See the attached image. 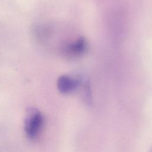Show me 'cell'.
<instances>
[{"label": "cell", "mask_w": 152, "mask_h": 152, "mask_svg": "<svg viewBox=\"0 0 152 152\" xmlns=\"http://www.w3.org/2000/svg\"><path fill=\"white\" fill-rule=\"evenodd\" d=\"M44 122V117L40 111L35 108L28 109L24 124L26 137L31 141L37 140L41 135Z\"/></svg>", "instance_id": "1"}, {"label": "cell", "mask_w": 152, "mask_h": 152, "mask_svg": "<svg viewBox=\"0 0 152 152\" xmlns=\"http://www.w3.org/2000/svg\"><path fill=\"white\" fill-rule=\"evenodd\" d=\"M87 48L86 40L84 37H80L72 43L65 48V53L70 57H78L86 52Z\"/></svg>", "instance_id": "3"}, {"label": "cell", "mask_w": 152, "mask_h": 152, "mask_svg": "<svg viewBox=\"0 0 152 152\" xmlns=\"http://www.w3.org/2000/svg\"><path fill=\"white\" fill-rule=\"evenodd\" d=\"M81 81L82 78L80 76L73 77L68 75H62L57 80V87L61 93L69 94L80 87Z\"/></svg>", "instance_id": "2"}]
</instances>
